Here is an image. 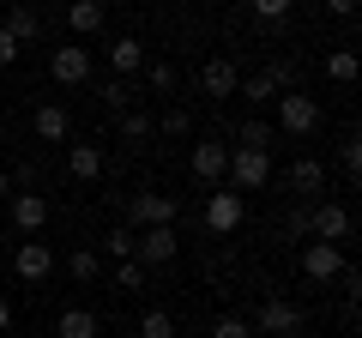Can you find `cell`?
Instances as JSON below:
<instances>
[{
    "label": "cell",
    "instance_id": "cell-1",
    "mask_svg": "<svg viewBox=\"0 0 362 338\" xmlns=\"http://www.w3.org/2000/svg\"><path fill=\"white\" fill-rule=\"evenodd\" d=\"M175 254H181L175 223H145V230H133V260L139 266H169Z\"/></svg>",
    "mask_w": 362,
    "mask_h": 338
},
{
    "label": "cell",
    "instance_id": "cell-2",
    "mask_svg": "<svg viewBox=\"0 0 362 338\" xmlns=\"http://www.w3.org/2000/svg\"><path fill=\"white\" fill-rule=\"evenodd\" d=\"M247 326H254V338H296L302 332V308H296V302H284V296H266Z\"/></svg>",
    "mask_w": 362,
    "mask_h": 338
},
{
    "label": "cell",
    "instance_id": "cell-3",
    "mask_svg": "<svg viewBox=\"0 0 362 338\" xmlns=\"http://www.w3.org/2000/svg\"><path fill=\"white\" fill-rule=\"evenodd\" d=\"M272 103H278V127H284L290 139H308V133L320 127V103H314V97H302V91H278Z\"/></svg>",
    "mask_w": 362,
    "mask_h": 338
},
{
    "label": "cell",
    "instance_id": "cell-4",
    "mask_svg": "<svg viewBox=\"0 0 362 338\" xmlns=\"http://www.w3.org/2000/svg\"><path fill=\"white\" fill-rule=\"evenodd\" d=\"M230 187L235 194H254V187L272 182V151H242V145H230Z\"/></svg>",
    "mask_w": 362,
    "mask_h": 338
},
{
    "label": "cell",
    "instance_id": "cell-5",
    "mask_svg": "<svg viewBox=\"0 0 362 338\" xmlns=\"http://www.w3.org/2000/svg\"><path fill=\"white\" fill-rule=\"evenodd\" d=\"M242 218H247V194H235V187H223V194L206 199V230L211 235H235Z\"/></svg>",
    "mask_w": 362,
    "mask_h": 338
},
{
    "label": "cell",
    "instance_id": "cell-6",
    "mask_svg": "<svg viewBox=\"0 0 362 338\" xmlns=\"http://www.w3.org/2000/svg\"><path fill=\"white\" fill-rule=\"evenodd\" d=\"M181 218V199L169 194H133L127 199V230H145V223H175Z\"/></svg>",
    "mask_w": 362,
    "mask_h": 338
},
{
    "label": "cell",
    "instance_id": "cell-7",
    "mask_svg": "<svg viewBox=\"0 0 362 338\" xmlns=\"http://www.w3.org/2000/svg\"><path fill=\"white\" fill-rule=\"evenodd\" d=\"M302 272H308L314 284H338V278H344V247L338 242H308L302 247Z\"/></svg>",
    "mask_w": 362,
    "mask_h": 338
},
{
    "label": "cell",
    "instance_id": "cell-8",
    "mask_svg": "<svg viewBox=\"0 0 362 338\" xmlns=\"http://www.w3.org/2000/svg\"><path fill=\"white\" fill-rule=\"evenodd\" d=\"M308 230H314V242H338V247H344L350 242V206H338V199L314 206L308 211Z\"/></svg>",
    "mask_w": 362,
    "mask_h": 338
},
{
    "label": "cell",
    "instance_id": "cell-9",
    "mask_svg": "<svg viewBox=\"0 0 362 338\" xmlns=\"http://www.w3.org/2000/svg\"><path fill=\"white\" fill-rule=\"evenodd\" d=\"M199 85H206L211 103H223V97L242 91V73H235V61H223V54H211L206 66H199Z\"/></svg>",
    "mask_w": 362,
    "mask_h": 338
},
{
    "label": "cell",
    "instance_id": "cell-10",
    "mask_svg": "<svg viewBox=\"0 0 362 338\" xmlns=\"http://www.w3.org/2000/svg\"><path fill=\"white\" fill-rule=\"evenodd\" d=\"M13 272L25 278V284H42V278L54 272V247H49V242H18V254H13Z\"/></svg>",
    "mask_w": 362,
    "mask_h": 338
},
{
    "label": "cell",
    "instance_id": "cell-11",
    "mask_svg": "<svg viewBox=\"0 0 362 338\" xmlns=\"http://www.w3.org/2000/svg\"><path fill=\"white\" fill-rule=\"evenodd\" d=\"M223 169H230V139H199L194 145V175L199 182H223Z\"/></svg>",
    "mask_w": 362,
    "mask_h": 338
},
{
    "label": "cell",
    "instance_id": "cell-12",
    "mask_svg": "<svg viewBox=\"0 0 362 338\" xmlns=\"http://www.w3.org/2000/svg\"><path fill=\"white\" fill-rule=\"evenodd\" d=\"M54 78H61V85H85L90 78V49H54Z\"/></svg>",
    "mask_w": 362,
    "mask_h": 338
},
{
    "label": "cell",
    "instance_id": "cell-13",
    "mask_svg": "<svg viewBox=\"0 0 362 338\" xmlns=\"http://www.w3.org/2000/svg\"><path fill=\"white\" fill-rule=\"evenodd\" d=\"M13 223L25 235H37L42 223H49V199H42V194H13Z\"/></svg>",
    "mask_w": 362,
    "mask_h": 338
},
{
    "label": "cell",
    "instance_id": "cell-14",
    "mask_svg": "<svg viewBox=\"0 0 362 338\" xmlns=\"http://www.w3.org/2000/svg\"><path fill=\"white\" fill-rule=\"evenodd\" d=\"M109 66H115V78L139 73V66H145V42L139 37H115V42H109Z\"/></svg>",
    "mask_w": 362,
    "mask_h": 338
},
{
    "label": "cell",
    "instance_id": "cell-15",
    "mask_svg": "<svg viewBox=\"0 0 362 338\" xmlns=\"http://www.w3.org/2000/svg\"><path fill=\"white\" fill-rule=\"evenodd\" d=\"M290 187H296V194H320L326 187V163L320 157H296V163H290Z\"/></svg>",
    "mask_w": 362,
    "mask_h": 338
},
{
    "label": "cell",
    "instance_id": "cell-16",
    "mask_svg": "<svg viewBox=\"0 0 362 338\" xmlns=\"http://www.w3.org/2000/svg\"><path fill=\"white\" fill-rule=\"evenodd\" d=\"M66 25H73L78 37H97V30H103V0H73V6H66Z\"/></svg>",
    "mask_w": 362,
    "mask_h": 338
},
{
    "label": "cell",
    "instance_id": "cell-17",
    "mask_svg": "<svg viewBox=\"0 0 362 338\" xmlns=\"http://www.w3.org/2000/svg\"><path fill=\"white\" fill-rule=\"evenodd\" d=\"M0 30H6V37H13L18 49H25V42H42V18L30 13V6H13V18H6Z\"/></svg>",
    "mask_w": 362,
    "mask_h": 338
},
{
    "label": "cell",
    "instance_id": "cell-18",
    "mask_svg": "<svg viewBox=\"0 0 362 338\" xmlns=\"http://www.w3.org/2000/svg\"><path fill=\"white\" fill-rule=\"evenodd\" d=\"M66 169H73L78 182H97L103 175V145H73L66 151Z\"/></svg>",
    "mask_w": 362,
    "mask_h": 338
},
{
    "label": "cell",
    "instance_id": "cell-19",
    "mask_svg": "<svg viewBox=\"0 0 362 338\" xmlns=\"http://www.w3.org/2000/svg\"><path fill=\"white\" fill-rule=\"evenodd\" d=\"M54 338H97V314H85V308H66L61 320H54Z\"/></svg>",
    "mask_w": 362,
    "mask_h": 338
},
{
    "label": "cell",
    "instance_id": "cell-20",
    "mask_svg": "<svg viewBox=\"0 0 362 338\" xmlns=\"http://www.w3.org/2000/svg\"><path fill=\"white\" fill-rule=\"evenodd\" d=\"M30 127H37V139H49V145H54V139H66V109H61V103H42Z\"/></svg>",
    "mask_w": 362,
    "mask_h": 338
},
{
    "label": "cell",
    "instance_id": "cell-21",
    "mask_svg": "<svg viewBox=\"0 0 362 338\" xmlns=\"http://www.w3.org/2000/svg\"><path fill=\"white\" fill-rule=\"evenodd\" d=\"M235 139H242V151H272V145H278V127H266V121H242Z\"/></svg>",
    "mask_w": 362,
    "mask_h": 338
},
{
    "label": "cell",
    "instance_id": "cell-22",
    "mask_svg": "<svg viewBox=\"0 0 362 338\" xmlns=\"http://www.w3.org/2000/svg\"><path fill=\"white\" fill-rule=\"evenodd\" d=\"M151 133H157V121L145 115V109H121V139H127V145H145Z\"/></svg>",
    "mask_w": 362,
    "mask_h": 338
},
{
    "label": "cell",
    "instance_id": "cell-23",
    "mask_svg": "<svg viewBox=\"0 0 362 338\" xmlns=\"http://www.w3.org/2000/svg\"><path fill=\"white\" fill-rule=\"evenodd\" d=\"M66 272H73L78 284H90V278L103 272V260H97V254H90V247H73V254H66Z\"/></svg>",
    "mask_w": 362,
    "mask_h": 338
},
{
    "label": "cell",
    "instance_id": "cell-24",
    "mask_svg": "<svg viewBox=\"0 0 362 338\" xmlns=\"http://www.w3.org/2000/svg\"><path fill=\"white\" fill-rule=\"evenodd\" d=\"M326 78H332V85H350V78H356V54L332 49V54H326Z\"/></svg>",
    "mask_w": 362,
    "mask_h": 338
},
{
    "label": "cell",
    "instance_id": "cell-25",
    "mask_svg": "<svg viewBox=\"0 0 362 338\" xmlns=\"http://www.w3.org/2000/svg\"><path fill=\"white\" fill-rule=\"evenodd\" d=\"M139 338H175V314H163V308H151L139 320Z\"/></svg>",
    "mask_w": 362,
    "mask_h": 338
},
{
    "label": "cell",
    "instance_id": "cell-26",
    "mask_svg": "<svg viewBox=\"0 0 362 338\" xmlns=\"http://www.w3.org/2000/svg\"><path fill=\"white\" fill-rule=\"evenodd\" d=\"M157 133H169V139H187V133H194V115H187V109H163Z\"/></svg>",
    "mask_w": 362,
    "mask_h": 338
},
{
    "label": "cell",
    "instance_id": "cell-27",
    "mask_svg": "<svg viewBox=\"0 0 362 338\" xmlns=\"http://www.w3.org/2000/svg\"><path fill=\"white\" fill-rule=\"evenodd\" d=\"M235 97H247V103H272L278 91H272V78H266V73H254V78H242V91H235Z\"/></svg>",
    "mask_w": 362,
    "mask_h": 338
},
{
    "label": "cell",
    "instance_id": "cell-28",
    "mask_svg": "<svg viewBox=\"0 0 362 338\" xmlns=\"http://www.w3.org/2000/svg\"><path fill=\"white\" fill-rule=\"evenodd\" d=\"M103 254H115V260H133V230H127V223L103 235Z\"/></svg>",
    "mask_w": 362,
    "mask_h": 338
},
{
    "label": "cell",
    "instance_id": "cell-29",
    "mask_svg": "<svg viewBox=\"0 0 362 338\" xmlns=\"http://www.w3.org/2000/svg\"><path fill=\"white\" fill-rule=\"evenodd\" d=\"M145 78H151V91H175V66H169V61H151V66H145Z\"/></svg>",
    "mask_w": 362,
    "mask_h": 338
},
{
    "label": "cell",
    "instance_id": "cell-30",
    "mask_svg": "<svg viewBox=\"0 0 362 338\" xmlns=\"http://www.w3.org/2000/svg\"><path fill=\"white\" fill-rule=\"evenodd\" d=\"M103 103L115 109V115H121V109L133 103V91H127V78H109V85H103Z\"/></svg>",
    "mask_w": 362,
    "mask_h": 338
},
{
    "label": "cell",
    "instance_id": "cell-31",
    "mask_svg": "<svg viewBox=\"0 0 362 338\" xmlns=\"http://www.w3.org/2000/svg\"><path fill=\"white\" fill-rule=\"evenodd\" d=\"M211 338H254V326H247V320H235V314H223V320L211 326Z\"/></svg>",
    "mask_w": 362,
    "mask_h": 338
},
{
    "label": "cell",
    "instance_id": "cell-32",
    "mask_svg": "<svg viewBox=\"0 0 362 338\" xmlns=\"http://www.w3.org/2000/svg\"><path fill=\"white\" fill-rule=\"evenodd\" d=\"M115 284H121V290H145V266H139V260H121Z\"/></svg>",
    "mask_w": 362,
    "mask_h": 338
},
{
    "label": "cell",
    "instance_id": "cell-33",
    "mask_svg": "<svg viewBox=\"0 0 362 338\" xmlns=\"http://www.w3.org/2000/svg\"><path fill=\"white\" fill-rule=\"evenodd\" d=\"M266 78H272V91H290V85H296V66H290V61H272Z\"/></svg>",
    "mask_w": 362,
    "mask_h": 338
},
{
    "label": "cell",
    "instance_id": "cell-34",
    "mask_svg": "<svg viewBox=\"0 0 362 338\" xmlns=\"http://www.w3.org/2000/svg\"><path fill=\"white\" fill-rule=\"evenodd\" d=\"M284 235H296V242H302V235H314V230H308V206H296V211L284 218Z\"/></svg>",
    "mask_w": 362,
    "mask_h": 338
},
{
    "label": "cell",
    "instance_id": "cell-35",
    "mask_svg": "<svg viewBox=\"0 0 362 338\" xmlns=\"http://www.w3.org/2000/svg\"><path fill=\"white\" fill-rule=\"evenodd\" d=\"M254 6V18H284L290 13V0H247Z\"/></svg>",
    "mask_w": 362,
    "mask_h": 338
},
{
    "label": "cell",
    "instance_id": "cell-36",
    "mask_svg": "<svg viewBox=\"0 0 362 338\" xmlns=\"http://www.w3.org/2000/svg\"><path fill=\"white\" fill-rule=\"evenodd\" d=\"M344 169H350V175L362 169V139H344Z\"/></svg>",
    "mask_w": 362,
    "mask_h": 338
},
{
    "label": "cell",
    "instance_id": "cell-37",
    "mask_svg": "<svg viewBox=\"0 0 362 338\" xmlns=\"http://www.w3.org/2000/svg\"><path fill=\"white\" fill-rule=\"evenodd\" d=\"M13 61H18V42L6 37V30H0V66H13Z\"/></svg>",
    "mask_w": 362,
    "mask_h": 338
},
{
    "label": "cell",
    "instance_id": "cell-38",
    "mask_svg": "<svg viewBox=\"0 0 362 338\" xmlns=\"http://www.w3.org/2000/svg\"><path fill=\"white\" fill-rule=\"evenodd\" d=\"M326 13H332V18H350V13H356V0H326Z\"/></svg>",
    "mask_w": 362,
    "mask_h": 338
},
{
    "label": "cell",
    "instance_id": "cell-39",
    "mask_svg": "<svg viewBox=\"0 0 362 338\" xmlns=\"http://www.w3.org/2000/svg\"><path fill=\"white\" fill-rule=\"evenodd\" d=\"M6 326H13V302L0 296V332H6Z\"/></svg>",
    "mask_w": 362,
    "mask_h": 338
},
{
    "label": "cell",
    "instance_id": "cell-40",
    "mask_svg": "<svg viewBox=\"0 0 362 338\" xmlns=\"http://www.w3.org/2000/svg\"><path fill=\"white\" fill-rule=\"evenodd\" d=\"M0 194H13V175H6V169H0Z\"/></svg>",
    "mask_w": 362,
    "mask_h": 338
},
{
    "label": "cell",
    "instance_id": "cell-41",
    "mask_svg": "<svg viewBox=\"0 0 362 338\" xmlns=\"http://www.w3.org/2000/svg\"><path fill=\"white\" fill-rule=\"evenodd\" d=\"M13 6H25V0H13Z\"/></svg>",
    "mask_w": 362,
    "mask_h": 338
}]
</instances>
